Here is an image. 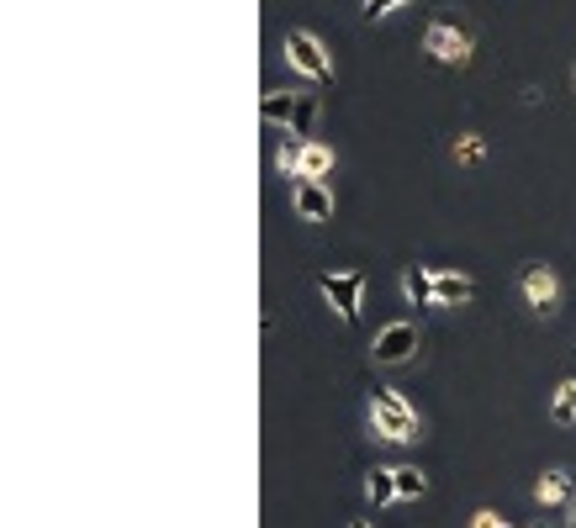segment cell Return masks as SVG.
I'll use <instances>...</instances> for the list:
<instances>
[{
	"instance_id": "5bb4252c",
	"label": "cell",
	"mask_w": 576,
	"mask_h": 528,
	"mask_svg": "<svg viewBox=\"0 0 576 528\" xmlns=\"http://www.w3.org/2000/svg\"><path fill=\"white\" fill-rule=\"evenodd\" d=\"M429 492V476L418 465H397V497H423Z\"/></svg>"
},
{
	"instance_id": "44dd1931",
	"label": "cell",
	"mask_w": 576,
	"mask_h": 528,
	"mask_svg": "<svg viewBox=\"0 0 576 528\" xmlns=\"http://www.w3.org/2000/svg\"><path fill=\"white\" fill-rule=\"evenodd\" d=\"M534 528H545V523H534Z\"/></svg>"
},
{
	"instance_id": "7c38bea8",
	"label": "cell",
	"mask_w": 576,
	"mask_h": 528,
	"mask_svg": "<svg viewBox=\"0 0 576 528\" xmlns=\"http://www.w3.org/2000/svg\"><path fill=\"white\" fill-rule=\"evenodd\" d=\"M402 286H407V296H413L418 307H439V301H434V270H418V264H413V270L402 275Z\"/></svg>"
},
{
	"instance_id": "7402d4cb",
	"label": "cell",
	"mask_w": 576,
	"mask_h": 528,
	"mask_svg": "<svg viewBox=\"0 0 576 528\" xmlns=\"http://www.w3.org/2000/svg\"><path fill=\"white\" fill-rule=\"evenodd\" d=\"M571 528H576V518H571Z\"/></svg>"
},
{
	"instance_id": "7a4b0ae2",
	"label": "cell",
	"mask_w": 576,
	"mask_h": 528,
	"mask_svg": "<svg viewBox=\"0 0 576 528\" xmlns=\"http://www.w3.org/2000/svg\"><path fill=\"white\" fill-rule=\"evenodd\" d=\"M259 117H265V127H286V132H296V138H312V127H318V101L270 90V96L259 101Z\"/></svg>"
},
{
	"instance_id": "6da1fadb",
	"label": "cell",
	"mask_w": 576,
	"mask_h": 528,
	"mask_svg": "<svg viewBox=\"0 0 576 528\" xmlns=\"http://www.w3.org/2000/svg\"><path fill=\"white\" fill-rule=\"evenodd\" d=\"M370 423H376V433H381V439H392V444H413L418 439V412L407 407L392 386L370 391Z\"/></svg>"
},
{
	"instance_id": "ba28073f",
	"label": "cell",
	"mask_w": 576,
	"mask_h": 528,
	"mask_svg": "<svg viewBox=\"0 0 576 528\" xmlns=\"http://www.w3.org/2000/svg\"><path fill=\"white\" fill-rule=\"evenodd\" d=\"M291 206H296L307 222H333V196H328L323 180H296V185H291Z\"/></svg>"
},
{
	"instance_id": "d6986e66",
	"label": "cell",
	"mask_w": 576,
	"mask_h": 528,
	"mask_svg": "<svg viewBox=\"0 0 576 528\" xmlns=\"http://www.w3.org/2000/svg\"><path fill=\"white\" fill-rule=\"evenodd\" d=\"M349 528H370V523H365V518H355V523H349Z\"/></svg>"
},
{
	"instance_id": "5b68a950",
	"label": "cell",
	"mask_w": 576,
	"mask_h": 528,
	"mask_svg": "<svg viewBox=\"0 0 576 528\" xmlns=\"http://www.w3.org/2000/svg\"><path fill=\"white\" fill-rule=\"evenodd\" d=\"M423 48H429L439 64H450V69L471 64V32H460L455 22H434L429 32H423Z\"/></svg>"
},
{
	"instance_id": "9c48e42d",
	"label": "cell",
	"mask_w": 576,
	"mask_h": 528,
	"mask_svg": "<svg viewBox=\"0 0 576 528\" xmlns=\"http://www.w3.org/2000/svg\"><path fill=\"white\" fill-rule=\"evenodd\" d=\"M328 169H333L328 148L312 143V138H302V154H296V175H291V180H328Z\"/></svg>"
},
{
	"instance_id": "277c9868",
	"label": "cell",
	"mask_w": 576,
	"mask_h": 528,
	"mask_svg": "<svg viewBox=\"0 0 576 528\" xmlns=\"http://www.w3.org/2000/svg\"><path fill=\"white\" fill-rule=\"evenodd\" d=\"M286 59L302 69L312 85H333V64H328V53L312 32H286Z\"/></svg>"
},
{
	"instance_id": "e0dca14e",
	"label": "cell",
	"mask_w": 576,
	"mask_h": 528,
	"mask_svg": "<svg viewBox=\"0 0 576 528\" xmlns=\"http://www.w3.org/2000/svg\"><path fill=\"white\" fill-rule=\"evenodd\" d=\"M471 528H513V523H508V518H497L492 507H481V513L471 518Z\"/></svg>"
},
{
	"instance_id": "8992f818",
	"label": "cell",
	"mask_w": 576,
	"mask_h": 528,
	"mask_svg": "<svg viewBox=\"0 0 576 528\" xmlns=\"http://www.w3.org/2000/svg\"><path fill=\"white\" fill-rule=\"evenodd\" d=\"M524 296L540 317H555V307H561V280H555L545 264H534V270H524Z\"/></svg>"
},
{
	"instance_id": "9a60e30c",
	"label": "cell",
	"mask_w": 576,
	"mask_h": 528,
	"mask_svg": "<svg viewBox=\"0 0 576 528\" xmlns=\"http://www.w3.org/2000/svg\"><path fill=\"white\" fill-rule=\"evenodd\" d=\"M555 423H576V381H561V391H555Z\"/></svg>"
},
{
	"instance_id": "3957f363",
	"label": "cell",
	"mask_w": 576,
	"mask_h": 528,
	"mask_svg": "<svg viewBox=\"0 0 576 528\" xmlns=\"http://www.w3.org/2000/svg\"><path fill=\"white\" fill-rule=\"evenodd\" d=\"M318 291L333 301V312H339L349 328L360 323V296H365V275L360 270H344V275L328 270V275H318Z\"/></svg>"
},
{
	"instance_id": "ffe728a7",
	"label": "cell",
	"mask_w": 576,
	"mask_h": 528,
	"mask_svg": "<svg viewBox=\"0 0 576 528\" xmlns=\"http://www.w3.org/2000/svg\"><path fill=\"white\" fill-rule=\"evenodd\" d=\"M571 85H576V69H571Z\"/></svg>"
},
{
	"instance_id": "30bf717a",
	"label": "cell",
	"mask_w": 576,
	"mask_h": 528,
	"mask_svg": "<svg viewBox=\"0 0 576 528\" xmlns=\"http://www.w3.org/2000/svg\"><path fill=\"white\" fill-rule=\"evenodd\" d=\"M476 286L466 275H455V270H434V301L439 307H460V301H471Z\"/></svg>"
},
{
	"instance_id": "52a82bcc",
	"label": "cell",
	"mask_w": 576,
	"mask_h": 528,
	"mask_svg": "<svg viewBox=\"0 0 576 528\" xmlns=\"http://www.w3.org/2000/svg\"><path fill=\"white\" fill-rule=\"evenodd\" d=\"M413 349H418V328H413V323H392V328L376 333V360H381V365L413 360Z\"/></svg>"
},
{
	"instance_id": "8fae6325",
	"label": "cell",
	"mask_w": 576,
	"mask_h": 528,
	"mask_svg": "<svg viewBox=\"0 0 576 528\" xmlns=\"http://www.w3.org/2000/svg\"><path fill=\"white\" fill-rule=\"evenodd\" d=\"M365 497H370V507L397 502V470H370V476H365Z\"/></svg>"
},
{
	"instance_id": "4fadbf2b",
	"label": "cell",
	"mask_w": 576,
	"mask_h": 528,
	"mask_svg": "<svg viewBox=\"0 0 576 528\" xmlns=\"http://www.w3.org/2000/svg\"><path fill=\"white\" fill-rule=\"evenodd\" d=\"M534 497H540L545 507H555V502H566L571 497V476H561V470H550V476L534 486Z\"/></svg>"
},
{
	"instance_id": "2e32d148",
	"label": "cell",
	"mask_w": 576,
	"mask_h": 528,
	"mask_svg": "<svg viewBox=\"0 0 576 528\" xmlns=\"http://www.w3.org/2000/svg\"><path fill=\"white\" fill-rule=\"evenodd\" d=\"M455 154H460V159H471V164H476L481 154H487V148H481V138H471V132H466V138H460V143H455Z\"/></svg>"
},
{
	"instance_id": "ac0fdd59",
	"label": "cell",
	"mask_w": 576,
	"mask_h": 528,
	"mask_svg": "<svg viewBox=\"0 0 576 528\" xmlns=\"http://www.w3.org/2000/svg\"><path fill=\"white\" fill-rule=\"evenodd\" d=\"M397 6H407V0H365V16H370V22H376V16L397 11Z\"/></svg>"
}]
</instances>
